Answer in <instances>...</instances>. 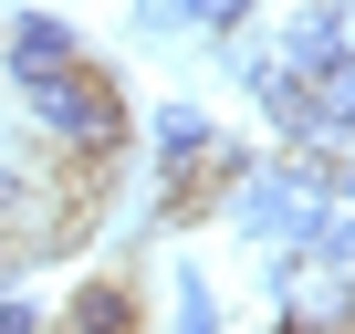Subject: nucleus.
<instances>
[{
  "instance_id": "nucleus-1",
  "label": "nucleus",
  "mask_w": 355,
  "mask_h": 334,
  "mask_svg": "<svg viewBox=\"0 0 355 334\" xmlns=\"http://www.w3.org/2000/svg\"><path fill=\"white\" fill-rule=\"evenodd\" d=\"M11 94H21V115H32L42 136H63V157L115 167V146H125V94H115V73H105L94 53L63 63V73H21Z\"/></svg>"
},
{
  "instance_id": "nucleus-2",
  "label": "nucleus",
  "mask_w": 355,
  "mask_h": 334,
  "mask_svg": "<svg viewBox=\"0 0 355 334\" xmlns=\"http://www.w3.org/2000/svg\"><path fill=\"white\" fill-rule=\"evenodd\" d=\"M0 63H11V84H21V73H63V63H84V42H73V21L21 11L11 32H0Z\"/></svg>"
},
{
  "instance_id": "nucleus-3",
  "label": "nucleus",
  "mask_w": 355,
  "mask_h": 334,
  "mask_svg": "<svg viewBox=\"0 0 355 334\" xmlns=\"http://www.w3.org/2000/svg\"><path fill=\"white\" fill-rule=\"evenodd\" d=\"M63 334H146V303H136V282H125V272L84 282V292L63 303Z\"/></svg>"
},
{
  "instance_id": "nucleus-4",
  "label": "nucleus",
  "mask_w": 355,
  "mask_h": 334,
  "mask_svg": "<svg viewBox=\"0 0 355 334\" xmlns=\"http://www.w3.org/2000/svg\"><path fill=\"white\" fill-rule=\"evenodd\" d=\"M241 84H251V105H261L293 146H324V136H313V94H303V73H293V63H251Z\"/></svg>"
},
{
  "instance_id": "nucleus-5",
  "label": "nucleus",
  "mask_w": 355,
  "mask_h": 334,
  "mask_svg": "<svg viewBox=\"0 0 355 334\" xmlns=\"http://www.w3.org/2000/svg\"><path fill=\"white\" fill-rule=\"evenodd\" d=\"M146 146H157L167 178H189V157H209V115H199V105H157V115H146Z\"/></svg>"
},
{
  "instance_id": "nucleus-6",
  "label": "nucleus",
  "mask_w": 355,
  "mask_h": 334,
  "mask_svg": "<svg viewBox=\"0 0 355 334\" xmlns=\"http://www.w3.org/2000/svg\"><path fill=\"white\" fill-rule=\"evenodd\" d=\"M303 94H313V136H355V53L313 63V73H303Z\"/></svg>"
},
{
  "instance_id": "nucleus-7",
  "label": "nucleus",
  "mask_w": 355,
  "mask_h": 334,
  "mask_svg": "<svg viewBox=\"0 0 355 334\" xmlns=\"http://www.w3.org/2000/svg\"><path fill=\"white\" fill-rule=\"evenodd\" d=\"M178 334H220V292L199 272H178Z\"/></svg>"
},
{
  "instance_id": "nucleus-8",
  "label": "nucleus",
  "mask_w": 355,
  "mask_h": 334,
  "mask_svg": "<svg viewBox=\"0 0 355 334\" xmlns=\"http://www.w3.org/2000/svg\"><path fill=\"white\" fill-rule=\"evenodd\" d=\"M189 21H199V32H220V42H230V32H241V21H251V0H189Z\"/></svg>"
},
{
  "instance_id": "nucleus-9",
  "label": "nucleus",
  "mask_w": 355,
  "mask_h": 334,
  "mask_svg": "<svg viewBox=\"0 0 355 334\" xmlns=\"http://www.w3.org/2000/svg\"><path fill=\"white\" fill-rule=\"evenodd\" d=\"M136 21H146V32H157V42H167V32H178V21H189V0H136Z\"/></svg>"
},
{
  "instance_id": "nucleus-10",
  "label": "nucleus",
  "mask_w": 355,
  "mask_h": 334,
  "mask_svg": "<svg viewBox=\"0 0 355 334\" xmlns=\"http://www.w3.org/2000/svg\"><path fill=\"white\" fill-rule=\"evenodd\" d=\"M0 334H42V313H32L21 292H11V303H0Z\"/></svg>"
},
{
  "instance_id": "nucleus-11",
  "label": "nucleus",
  "mask_w": 355,
  "mask_h": 334,
  "mask_svg": "<svg viewBox=\"0 0 355 334\" xmlns=\"http://www.w3.org/2000/svg\"><path fill=\"white\" fill-rule=\"evenodd\" d=\"M324 199H334V209H355V167H324Z\"/></svg>"
}]
</instances>
